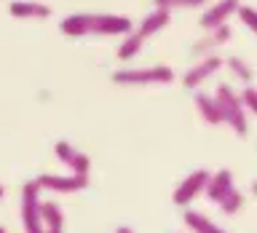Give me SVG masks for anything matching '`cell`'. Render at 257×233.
<instances>
[{"label": "cell", "mask_w": 257, "mask_h": 233, "mask_svg": "<svg viewBox=\"0 0 257 233\" xmlns=\"http://www.w3.org/2000/svg\"><path fill=\"white\" fill-rule=\"evenodd\" d=\"M59 30L70 38H83V35H126L134 30L132 19L118 14H72L62 19Z\"/></svg>", "instance_id": "6da1fadb"}, {"label": "cell", "mask_w": 257, "mask_h": 233, "mask_svg": "<svg viewBox=\"0 0 257 233\" xmlns=\"http://www.w3.org/2000/svg\"><path fill=\"white\" fill-rule=\"evenodd\" d=\"M40 220H43L46 230L64 228V212L56 201H40Z\"/></svg>", "instance_id": "9a60e30c"}, {"label": "cell", "mask_w": 257, "mask_h": 233, "mask_svg": "<svg viewBox=\"0 0 257 233\" xmlns=\"http://www.w3.org/2000/svg\"><path fill=\"white\" fill-rule=\"evenodd\" d=\"M40 190H54V193H78L88 188V174H70V177H62V174H40L38 180Z\"/></svg>", "instance_id": "8992f818"}, {"label": "cell", "mask_w": 257, "mask_h": 233, "mask_svg": "<svg viewBox=\"0 0 257 233\" xmlns=\"http://www.w3.org/2000/svg\"><path fill=\"white\" fill-rule=\"evenodd\" d=\"M8 11L16 19H46V16H51V8L43 3H32V0H14Z\"/></svg>", "instance_id": "8fae6325"}, {"label": "cell", "mask_w": 257, "mask_h": 233, "mask_svg": "<svg viewBox=\"0 0 257 233\" xmlns=\"http://www.w3.org/2000/svg\"><path fill=\"white\" fill-rule=\"evenodd\" d=\"M238 6H241L238 0H217V3L209 8L204 16H201V27H204V30L220 27V24H225L233 14H236V8H238Z\"/></svg>", "instance_id": "9c48e42d"}, {"label": "cell", "mask_w": 257, "mask_h": 233, "mask_svg": "<svg viewBox=\"0 0 257 233\" xmlns=\"http://www.w3.org/2000/svg\"><path fill=\"white\" fill-rule=\"evenodd\" d=\"M193 102H196V110H198V115L206 121L209 126H217V124H222V118H220V110H217V102H214V96H209L204 91H198L196 96H193Z\"/></svg>", "instance_id": "5bb4252c"}, {"label": "cell", "mask_w": 257, "mask_h": 233, "mask_svg": "<svg viewBox=\"0 0 257 233\" xmlns=\"http://www.w3.org/2000/svg\"><path fill=\"white\" fill-rule=\"evenodd\" d=\"M115 233H134V228H128V225H120V228Z\"/></svg>", "instance_id": "603a6c76"}, {"label": "cell", "mask_w": 257, "mask_h": 233, "mask_svg": "<svg viewBox=\"0 0 257 233\" xmlns=\"http://www.w3.org/2000/svg\"><path fill=\"white\" fill-rule=\"evenodd\" d=\"M236 14H238V19L244 22L249 30H254V27H257V16H254V8H252V6H238V8H236Z\"/></svg>", "instance_id": "7402d4cb"}, {"label": "cell", "mask_w": 257, "mask_h": 233, "mask_svg": "<svg viewBox=\"0 0 257 233\" xmlns=\"http://www.w3.org/2000/svg\"><path fill=\"white\" fill-rule=\"evenodd\" d=\"M169 19H172V11H166V8H156V11L148 14V16L140 22V30H137V32H140V35L148 40L150 35H156V32L164 30L166 24H169Z\"/></svg>", "instance_id": "7c38bea8"}, {"label": "cell", "mask_w": 257, "mask_h": 233, "mask_svg": "<svg viewBox=\"0 0 257 233\" xmlns=\"http://www.w3.org/2000/svg\"><path fill=\"white\" fill-rule=\"evenodd\" d=\"M214 102H217V110H220V118L225 124H228L238 137H246L249 124H246V112L238 102V94L233 91L228 83H220L217 86V94H214Z\"/></svg>", "instance_id": "3957f363"}, {"label": "cell", "mask_w": 257, "mask_h": 233, "mask_svg": "<svg viewBox=\"0 0 257 233\" xmlns=\"http://www.w3.org/2000/svg\"><path fill=\"white\" fill-rule=\"evenodd\" d=\"M156 8H166V11H174V8H198L204 6L206 0H153Z\"/></svg>", "instance_id": "ffe728a7"}, {"label": "cell", "mask_w": 257, "mask_h": 233, "mask_svg": "<svg viewBox=\"0 0 257 233\" xmlns=\"http://www.w3.org/2000/svg\"><path fill=\"white\" fill-rule=\"evenodd\" d=\"M174 80V70L166 64L156 67H126L112 72V83L118 86H166Z\"/></svg>", "instance_id": "7a4b0ae2"}, {"label": "cell", "mask_w": 257, "mask_h": 233, "mask_svg": "<svg viewBox=\"0 0 257 233\" xmlns=\"http://www.w3.org/2000/svg\"><path fill=\"white\" fill-rule=\"evenodd\" d=\"M238 102H241V107H246L249 112H257V91H254L252 83H246V88L238 94Z\"/></svg>", "instance_id": "44dd1931"}, {"label": "cell", "mask_w": 257, "mask_h": 233, "mask_svg": "<svg viewBox=\"0 0 257 233\" xmlns=\"http://www.w3.org/2000/svg\"><path fill=\"white\" fill-rule=\"evenodd\" d=\"M228 67L236 72V75L244 80V83H252V78H254V72H252V67L244 62V59H238V56H228Z\"/></svg>", "instance_id": "d6986e66"}, {"label": "cell", "mask_w": 257, "mask_h": 233, "mask_svg": "<svg viewBox=\"0 0 257 233\" xmlns=\"http://www.w3.org/2000/svg\"><path fill=\"white\" fill-rule=\"evenodd\" d=\"M185 225L193 230V233H228V230H222V228H217V225L209 220L206 214H201V212H185Z\"/></svg>", "instance_id": "2e32d148"}, {"label": "cell", "mask_w": 257, "mask_h": 233, "mask_svg": "<svg viewBox=\"0 0 257 233\" xmlns=\"http://www.w3.org/2000/svg\"><path fill=\"white\" fill-rule=\"evenodd\" d=\"M236 185H233V174L228 172V169H220V172H214V174H209V180L204 185V193L209 196V201H220L225 193H230Z\"/></svg>", "instance_id": "30bf717a"}, {"label": "cell", "mask_w": 257, "mask_h": 233, "mask_svg": "<svg viewBox=\"0 0 257 233\" xmlns=\"http://www.w3.org/2000/svg\"><path fill=\"white\" fill-rule=\"evenodd\" d=\"M3 193H6V190H3V185H0V198H3Z\"/></svg>", "instance_id": "d4e9b609"}, {"label": "cell", "mask_w": 257, "mask_h": 233, "mask_svg": "<svg viewBox=\"0 0 257 233\" xmlns=\"http://www.w3.org/2000/svg\"><path fill=\"white\" fill-rule=\"evenodd\" d=\"M43 233H64L62 228H54V230H43Z\"/></svg>", "instance_id": "cb8c5ba5"}, {"label": "cell", "mask_w": 257, "mask_h": 233, "mask_svg": "<svg viewBox=\"0 0 257 233\" xmlns=\"http://www.w3.org/2000/svg\"><path fill=\"white\" fill-rule=\"evenodd\" d=\"M142 46H145V38L140 35V32H126L123 43L118 46V59H120V62L134 59V56L142 51Z\"/></svg>", "instance_id": "e0dca14e"}, {"label": "cell", "mask_w": 257, "mask_h": 233, "mask_svg": "<svg viewBox=\"0 0 257 233\" xmlns=\"http://www.w3.org/2000/svg\"><path fill=\"white\" fill-rule=\"evenodd\" d=\"M206 180H209V172L206 169H198V172H190L185 180L177 185V190H174V196H172V201L177 206H188V204H193V201L198 198V193H204V185H206Z\"/></svg>", "instance_id": "5b68a950"}, {"label": "cell", "mask_w": 257, "mask_h": 233, "mask_svg": "<svg viewBox=\"0 0 257 233\" xmlns=\"http://www.w3.org/2000/svg\"><path fill=\"white\" fill-rule=\"evenodd\" d=\"M220 67H222V59L214 56V54H209V56H204V59H198V64H193V67L185 72L182 86L185 88H196L198 83H204L206 78H212Z\"/></svg>", "instance_id": "ba28073f"}, {"label": "cell", "mask_w": 257, "mask_h": 233, "mask_svg": "<svg viewBox=\"0 0 257 233\" xmlns=\"http://www.w3.org/2000/svg\"><path fill=\"white\" fill-rule=\"evenodd\" d=\"M54 153H56V158H59L62 164L70 166L72 174H88V172H91V158H88L86 153L75 150L70 142H64V140L56 142L54 145Z\"/></svg>", "instance_id": "52a82bcc"}, {"label": "cell", "mask_w": 257, "mask_h": 233, "mask_svg": "<svg viewBox=\"0 0 257 233\" xmlns=\"http://www.w3.org/2000/svg\"><path fill=\"white\" fill-rule=\"evenodd\" d=\"M22 222L24 233H43V220H40V185L32 180L22 188Z\"/></svg>", "instance_id": "277c9868"}, {"label": "cell", "mask_w": 257, "mask_h": 233, "mask_svg": "<svg viewBox=\"0 0 257 233\" xmlns=\"http://www.w3.org/2000/svg\"><path fill=\"white\" fill-rule=\"evenodd\" d=\"M0 233H6V228H0Z\"/></svg>", "instance_id": "484cf974"}, {"label": "cell", "mask_w": 257, "mask_h": 233, "mask_svg": "<svg viewBox=\"0 0 257 233\" xmlns=\"http://www.w3.org/2000/svg\"><path fill=\"white\" fill-rule=\"evenodd\" d=\"M228 40H230V27L228 24H220V27H214L212 32H209V38H201L198 43H193V54H206L217 46L228 43Z\"/></svg>", "instance_id": "4fadbf2b"}, {"label": "cell", "mask_w": 257, "mask_h": 233, "mask_svg": "<svg viewBox=\"0 0 257 233\" xmlns=\"http://www.w3.org/2000/svg\"><path fill=\"white\" fill-rule=\"evenodd\" d=\"M217 204H220V209H222L225 214H236V212L244 209V193H241L238 188H233L230 193H225Z\"/></svg>", "instance_id": "ac0fdd59"}]
</instances>
